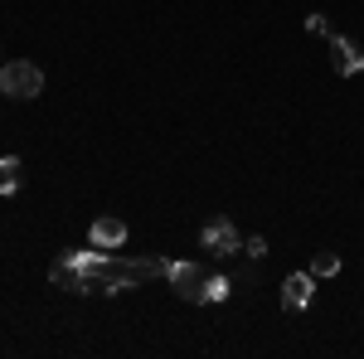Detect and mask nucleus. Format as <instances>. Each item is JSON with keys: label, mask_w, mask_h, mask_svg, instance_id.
<instances>
[{"label": "nucleus", "mask_w": 364, "mask_h": 359, "mask_svg": "<svg viewBox=\"0 0 364 359\" xmlns=\"http://www.w3.org/2000/svg\"><path fill=\"white\" fill-rule=\"evenodd\" d=\"M170 291L180 296V301H204V282H209V272H204V262H170Z\"/></svg>", "instance_id": "nucleus-3"}, {"label": "nucleus", "mask_w": 364, "mask_h": 359, "mask_svg": "<svg viewBox=\"0 0 364 359\" xmlns=\"http://www.w3.org/2000/svg\"><path fill=\"white\" fill-rule=\"evenodd\" d=\"M25 185V166H20V156H0V194H15Z\"/></svg>", "instance_id": "nucleus-8"}, {"label": "nucleus", "mask_w": 364, "mask_h": 359, "mask_svg": "<svg viewBox=\"0 0 364 359\" xmlns=\"http://www.w3.org/2000/svg\"><path fill=\"white\" fill-rule=\"evenodd\" d=\"M331 68H336L340 78H355L364 73V54L355 39H345V34H331Z\"/></svg>", "instance_id": "nucleus-4"}, {"label": "nucleus", "mask_w": 364, "mask_h": 359, "mask_svg": "<svg viewBox=\"0 0 364 359\" xmlns=\"http://www.w3.org/2000/svg\"><path fill=\"white\" fill-rule=\"evenodd\" d=\"M306 272L316 277V282H326V277H336V272H340V257H336V252H326V248H321L316 257H311V267H306Z\"/></svg>", "instance_id": "nucleus-10"}, {"label": "nucleus", "mask_w": 364, "mask_h": 359, "mask_svg": "<svg viewBox=\"0 0 364 359\" xmlns=\"http://www.w3.org/2000/svg\"><path fill=\"white\" fill-rule=\"evenodd\" d=\"M49 282H54V286H63V291H73V296H87V282H92V272H83V267H78V262L63 252L54 267H49Z\"/></svg>", "instance_id": "nucleus-5"}, {"label": "nucleus", "mask_w": 364, "mask_h": 359, "mask_svg": "<svg viewBox=\"0 0 364 359\" xmlns=\"http://www.w3.org/2000/svg\"><path fill=\"white\" fill-rule=\"evenodd\" d=\"M199 248H209L214 257H233V252H243V238H238L233 219L219 214V219H209L204 228H199Z\"/></svg>", "instance_id": "nucleus-2"}, {"label": "nucleus", "mask_w": 364, "mask_h": 359, "mask_svg": "<svg viewBox=\"0 0 364 359\" xmlns=\"http://www.w3.org/2000/svg\"><path fill=\"white\" fill-rule=\"evenodd\" d=\"M0 92L20 97V102L39 97V92H44V68H39V63H29V58H10V63L0 68Z\"/></svg>", "instance_id": "nucleus-1"}, {"label": "nucleus", "mask_w": 364, "mask_h": 359, "mask_svg": "<svg viewBox=\"0 0 364 359\" xmlns=\"http://www.w3.org/2000/svg\"><path fill=\"white\" fill-rule=\"evenodd\" d=\"M243 252H248V257H262V252H267V238H262V233H252L248 243H243Z\"/></svg>", "instance_id": "nucleus-13"}, {"label": "nucleus", "mask_w": 364, "mask_h": 359, "mask_svg": "<svg viewBox=\"0 0 364 359\" xmlns=\"http://www.w3.org/2000/svg\"><path fill=\"white\" fill-rule=\"evenodd\" d=\"M316 296V277L311 272H291L282 282V311H306Z\"/></svg>", "instance_id": "nucleus-6"}, {"label": "nucleus", "mask_w": 364, "mask_h": 359, "mask_svg": "<svg viewBox=\"0 0 364 359\" xmlns=\"http://www.w3.org/2000/svg\"><path fill=\"white\" fill-rule=\"evenodd\" d=\"M87 243H92V248H102V252L122 248V243H127V223L112 219V214H107V219H92V228H87Z\"/></svg>", "instance_id": "nucleus-7"}, {"label": "nucleus", "mask_w": 364, "mask_h": 359, "mask_svg": "<svg viewBox=\"0 0 364 359\" xmlns=\"http://www.w3.org/2000/svg\"><path fill=\"white\" fill-rule=\"evenodd\" d=\"M132 272H136V282H151V277H166L170 262L166 257H132Z\"/></svg>", "instance_id": "nucleus-9"}, {"label": "nucleus", "mask_w": 364, "mask_h": 359, "mask_svg": "<svg viewBox=\"0 0 364 359\" xmlns=\"http://www.w3.org/2000/svg\"><path fill=\"white\" fill-rule=\"evenodd\" d=\"M228 291H233L228 277H209V282H204V301H228Z\"/></svg>", "instance_id": "nucleus-11"}, {"label": "nucleus", "mask_w": 364, "mask_h": 359, "mask_svg": "<svg viewBox=\"0 0 364 359\" xmlns=\"http://www.w3.org/2000/svg\"><path fill=\"white\" fill-rule=\"evenodd\" d=\"M306 29H311V34H326V39H331V20H326V15H306Z\"/></svg>", "instance_id": "nucleus-12"}]
</instances>
